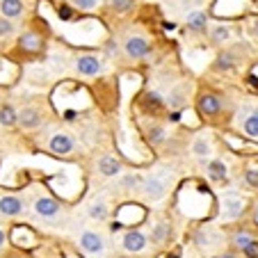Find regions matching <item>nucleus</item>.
Wrapping results in <instances>:
<instances>
[{"mask_svg":"<svg viewBox=\"0 0 258 258\" xmlns=\"http://www.w3.org/2000/svg\"><path fill=\"white\" fill-rule=\"evenodd\" d=\"M233 126L240 133V137L258 144V96L242 98L238 103L233 114Z\"/></svg>","mask_w":258,"mask_h":258,"instance_id":"f257e3e1","label":"nucleus"},{"mask_svg":"<svg viewBox=\"0 0 258 258\" xmlns=\"http://www.w3.org/2000/svg\"><path fill=\"white\" fill-rule=\"evenodd\" d=\"M251 53L247 44H240V41H233V44L219 48L217 55H215L213 64H210V71L219 73V76H231V73H238L240 62H242L247 55Z\"/></svg>","mask_w":258,"mask_h":258,"instance_id":"f03ea898","label":"nucleus"},{"mask_svg":"<svg viewBox=\"0 0 258 258\" xmlns=\"http://www.w3.org/2000/svg\"><path fill=\"white\" fill-rule=\"evenodd\" d=\"M171 183H174V174H171L167 167H160V169L144 176L140 195L144 197V201H149V204H158V201H162L167 197Z\"/></svg>","mask_w":258,"mask_h":258,"instance_id":"7ed1b4c3","label":"nucleus"},{"mask_svg":"<svg viewBox=\"0 0 258 258\" xmlns=\"http://www.w3.org/2000/svg\"><path fill=\"white\" fill-rule=\"evenodd\" d=\"M247 210H249V197L242 195L240 190H226L219 197V217L229 222V224L242 222Z\"/></svg>","mask_w":258,"mask_h":258,"instance_id":"20e7f679","label":"nucleus"},{"mask_svg":"<svg viewBox=\"0 0 258 258\" xmlns=\"http://www.w3.org/2000/svg\"><path fill=\"white\" fill-rule=\"evenodd\" d=\"M195 107H197V114H199L204 121H215V119H219L226 112V101L222 94L213 92V89H201V92L197 94Z\"/></svg>","mask_w":258,"mask_h":258,"instance_id":"39448f33","label":"nucleus"},{"mask_svg":"<svg viewBox=\"0 0 258 258\" xmlns=\"http://www.w3.org/2000/svg\"><path fill=\"white\" fill-rule=\"evenodd\" d=\"M210 12L206 7H195L187 14H183V30L195 39H208L210 30Z\"/></svg>","mask_w":258,"mask_h":258,"instance_id":"423d86ee","label":"nucleus"},{"mask_svg":"<svg viewBox=\"0 0 258 258\" xmlns=\"http://www.w3.org/2000/svg\"><path fill=\"white\" fill-rule=\"evenodd\" d=\"M137 105L140 110L151 119H158V117H165L169 114V107H167V98L160 89H144L137 98Z\"/></svg>","mask_w":258,"mask_h":258,"instance_id":"0eeeda50","label":"nucleus"},{"mask_svg":"<svg viewBox=\"0 0 258 258\" xmlns=\"http://www.w3.org/2000/svg\"><path fill=\"white\" fill-rule=\"evenodd\" d=\"M258 238V226L247 224V222H235L233 229L226 233V249L240 253L247 244H251Z\"/></svg>","mask_w":258,"mask_h":258,"instance_id":"6e6552de","label":"nucleus"},{"mask_svg":"<svg viewBox=\"0 0 258 258\" xmlns=\"http://www.w3.org/2000/svg\"><path fill=\"white\" fill-rule=\"evenodd\" d=\"M204 174H206L208 183H213V185H217V187H224V185H229V180H231V165L224 158L213 156L204 165Z\"/></svg>","mask_w":258,"mask_h":258,"instance_id":"1a4fd4ad","label":"nucleus"},{"mask_svg":"<svg viewBox=\"0 0 258 258\" xmlns=\"http://www.w3.org/2000/svg\"><path fill=\"white\" fill-rule=\"evenodd\" d=\"M238 25L229 23V21H217V23H210L208 30V44L215 48H224V46L233 44L235 34H238Z\"/></svg>","mask_w":258,"mask_h":258,"instance_id":"9d476101","label":"nucleus"},{"mask_svg":"<svg viewBox=\"0 0 258 258\" xmlns=\"http://www.w3.org/2000/svg\"><path fill=\"white\" fill-rule=\"evenodd\" d=\"M190 153H192V158H197V162L204 167L206 162H208L210 158L215 156L213 135H210L208 131H201V133H197V135H192V140H190Z\"/></svg>","mask_w":258,"mask_h":258,"instance_id":"9b49d317","label":"nucleus"},{"mask_svg":"<svg viewBox=\"0 0 258 258\" xmlns=\"http://www.w3.org/2000/svg\"><path fill=\"white\" fill-rule=\"evenodd\" d=\"M195 247L199 251H215L217 247H222L224 242V233L217 231L215 226H201V229L195 231Z\"/></svg>","mask_w":258,"mask_h":258,"instance_id":"f8f14e48","label":"nucleus"},{"mask_svg":"<svg viewBox=\"0 0 258 258\" xmlns=\"http://www.w3.org/2000/svg\"><path fill=\"white\" fill-rule=\"evenodd\" d=\"M123 55L133 62H142L151 55V41L146 39L144 34H131L126 41H123Z\"/></svg>","mask_w":258,"mask_h":258,"instance_id":"ddd939ff","label":"nucleus"},{"mask_svg":"<svg viewBox=\"0 0 258 258\" xmlns=\"http://www.w3.org/2000/svg\"><path fill=\"white\" fill-rule=\"evenodd\" d=\"M187 87H190V85H187L185 80H180V83H174L169 89H167L165 98H167L169 114L174 112V117H178V114L187 107Z\"/></svg>","mask_w":258,"mask_h":258,"instance_id":"4468645a","label":"nucleus"},{"mask_svg":"<svg viewBox=\"0 0 258 258\" xmlns=\"http://www.w3.org/2000/svg\"><path fill=\"white\" fill-rule=\"evenodd\" d=\"M151 244V240H149V235L144 233V231H140V229H128L126 233H123V238H121V247H123V251L126 253H142V251H146V247Z\"/></svg>","mask_w":258,"mask_h":258,"instance_id":"2eb2a0df","label":"nucleus"},{"mask_svg":"<svg viewBox=\"0 0 258 258\" xmlns=\"http://www.w3.org/2000/svg\"><path fill=\"white\" fill-rule=\"evenodd\" d=\"M78 244L85 253H89V256H101V253L105 251V238H103L98 231H83Z\"/></svg>","mask_w":258,"mask_h":258,"instance_id":"dca6fc26","label":"nucleus"},{"mask_svg":"<svg viewBox=\"0 0 258 258\" xmlns=\"http://www.w3.org/2000/svg\"><path fill=\"white\" fill-rule=\"evenodd\" d=\"M146 133V142L153 146V149H165L167 142H169V131L165 128V123L160 121H149V126L144 128Z\"/></svg>","mask_w":258,"mask_h":258,"instance_id":"f3484780","label":"nucleus"},{"mask_svg":"<svg viewBox=\"0 0 258 258\" xmlns=\"http://www.w3.org/2000/svg\"><path fill=\"white\" fill-rule=\"evenodd\" d=\"M48 149L55 153V156H69L76 149V140H73L69 133H55L48 140Z\"/></svg>","mask_w":258,"mask_h":258,"instance_id":"a211bd4d","label":"nucleus"},{"mask_svg":"<svg viewBox=\"0 0 258 258\" xmlns=\"http://www.w3.org/2000/svg\"><path fill=\"white\" fill-rule=\"evenodd\" d=\"M238 180H240V187H244L247 192H258V158H253L251 162H247L242 167Z\"/></svg>","mask_w":258,"mask_h":258,"instance_id":"6ab92c4d","label":"nucleus"},{"mask_svg":"<svg viewBox=\"0 0 258 258\" xmlns=\"http://www.w3.org/2000/svg\"><path fill=\"white\" fill-rule=\"evenodd\" d=\"M73 67H76V71H78L80 76H85V78H94V76L101 73V59L94 57V55H80Z\"/></svg>","mask_w":258,"mask_h":258,"instance_id":"aec40b11","label":"nucleus"},{"mask_svg":"<svg viewBox=\"0 0 258 258\" xmlns=\"http://www.w3.org/2000/svg\"><path fill=\"white\" fill-rule=\"evenodd\" d=\"M171 222H167V219H160V222H156V224L151 226V233H149V240H151V244H158V247H162V244H167L171 240Z\"/></svg>","mask_w":258,"mask_h":258,"instance_id":"412c9836","label":"nucleus"},{"mask_svg":"<svg viewBox=\"0 0 258 258\" xmlns=\"http://www.w3.org/2000/svg\"><path fill=\"white\" fill-rule=\"evenodd\" d=\"M34 213L39 215V217H57L59 215V204L55 199H50V197H39V199L34 201Z\"/></svg>","mask_w":258,"mask_h":258,"instance_id":"4be33fe9","label":"nucleus"},{"mask_svg":"<svg viewBox=\"0 0 258 258\" xmlns=\"http://www.w3.org/2000/svg\"><path fill=\"white\" fill-rule=\"evenodd\" d=\"M23 213V201L14 195H5L0 197V215L5 217H16V215Z\"/></svg>","mask_w":258,"mask_h":258,"instance_id":"5701e85b","label":"nucleus"},{"mask_svg":"<svg viewBox=\"0 0 258 258\" xmlns=\"http://www.w3.org/2000/svg\"><path fill=\"white\" fill-rule=\"evenodd\" d=\"M98 174L105 178H114L121 174V160H117L114 156H103L98 160Z\"/></svg>","mask_w":258,"mask_h":258,"instance_id":"b1692460","label":"nucleus"},{"mask_svg":"<svg viewBox=\"0 0 258 258\" xmlns=\"http://www.w3.org/2000/svg\"><path fill=\"white\" fill-rule=\"evenodd\" d=\"M19 126L25 131H32V128L41 126V114L34 110V107H23L19 112Z\"/></svg>","mask_w":258,"mask_h":258,"instance_id":"393cba45","label":"nucleus"},{"mask_svg":"<svg viewBox=\"0 0 258 258\" xmlns=\"http://www.w3.org/2000/svg\"><path fill=\"white\" fill-rule=\"evenodd\" d=\"M23 0H0V14L5 19H19L23 16Z\"/></svg>","mask_w":258,"mask_h":258,"instance_id":"a878e982","label":"nucleus"},{"mask_svg":"<svg viewBox=\"0 0 258 258\" xmlns=\"http://www.w3.org/2000/svg\"><path fill=\"white\" fill-rule=\"evenodd\" d=\"M142 183H144V174H140V171H131V174H126L119 180V185L123 190H140Z\"/></svg>","mask_w":258,"mask_h":258,"instance_id":"bb28decb","label":"nucleus"},{"mask_svg":"<svg viewBox=\"0 0 258 258\" xmlns=\"http://www.w3.org/2000/svg\"><path fill=\"white\" fill-rule=\"evenodd\" d=\"M21 48L28 50V53H37V50L41 48V39L37 32H25L23 37H21Z\"/></svg>","mask_w":258,"mask_h":258,"instance_id":"cd10ccee","label":"nucleus"},{"mask_svg":"<svg viewBox=\"0 0 258 258\" xmlns=\"http://www.w3.org/2000/svg\"><path fill=\"white\" fill-rule=\"evenodd\" d=\"M19 123V112L12 105H3L0 107V126H16Z\"/></svg>","mask_w":258,"mask_h":258,"instance_id":"c85d7f7f","label":"nucleus"},{"mask_svg":"<svg viewBox=\"0 0 258 258\" xmlns=\"http://www.w3.org/2000/svg\"><path fill=\"white\" fill-rule=\"evenodd\" d=\"M240 30H244L251 39L258 41V14H249L244 19V23H240Z\"/></svg>","mask_w":258,"mask_h":258,"instance_id":"c756f323","label":"nucleus"},{"mask_svg":"<svg viewBox=\"0 0 258 258\" xmlns=\"http://www.w3.org/2000/svg\"><path fill=\"white\" fill-rule=\"evenodd\" d=\"M107 215H110V210H107V206L103 204V201H96V204L89 206V217L96 219V222H103V219H107Z\"/></svg>","mask_w":258,"mask_h":258,"instance_id":"7c9ffc66","label":"nucleus"},{"mask_svg":"<svg viewBox=\"0 0 258 258\" xmlns=\"http://www.w3.org/2000/svg\"><path fill=\"white\" fill-rule=\"evenodd\" d=\"M14 23H12L10 19H5V16H0V39H10L12 34H14Z\"/></svg>","mask_w":258,"mask_h":258,"instance_id":"2f4dec72","label":"nucleus"},{"mask_svg":"<svg viewBox=\"0 0 258 258\" xmlns=\"http://www.w3.org/2000/svg\"><path fill=\"white\" fill-rule=\"evenodd\" d=\"M107 5L112 7L114 12L123 14V12H131V10H133V5H135V0H110Z\"/></svg>","mask_w":258,"mask_h":258,"instance_id":"473e14b6","label":"nucleus"},{"mask_svg":"<svg viewBox=\"0 0 258 258\" xmlns=\"http://www.w3.org/2000/svg\"><path fill=\"white\" fill-rule=\"evenodd\" d=\"M71 5L76 10H83V12H92L101 5V0H71Z\"/></svg>","mask_w":258,"mask_h":258,"instance_id":"72a5a7b5","label":"nucleus"},{"mask_svg":"<svg viewBox=\"0 0 258 258\" xmlns=\"http://www.w3.org/2000/svg\"><path fill=\"white\" fill-rule=\"evenodd\" d=\"M240 258H258V238L240 251Z\"/></svg>","mask_w":258,"mask_h":258,"instance_id":"f704fd0d","label":"nucleus"},{"mask_svg":"<svg viewBox=\"0 0 258 258\" xmlns=\"http://www.w3.org/2000/svg\"><path fill=\"white\" fill-rule=\"evenodd\" d=\"M3 244H5V233L0 231V247H3Z\"/></svg>","mask_w":258,"mask_h":258,"instance_id":"c9c22d12","label":"nucleus"},{"mask_svg":"<svg viewBox=\"0 0 258 258\" xmlns=\"http://www.w3.org/2000/svg\"><path fill=\"white\" fill-rule=\"evenodd\" d=\"M197 3H199V5H201V7H204V5H206V3H213V0H197Z\"/></svg>","mask_w":258,"mask_h":258,"instance_id":"e433bc0d","label":"nucleus"},{"mask_svg":"<svg viewBox=\"0 0 258 258\" xmlns=\"http://www.w3.org/2000/svg\"><path fill=\"white\" fill-rule=\"evenodd\" d=\"M117 258H131V256H117Z\"/></svg>","mask_w":258,"mask_h":258,"instance_id":"4c0bfd02","label":"nucleus"},{"mask_svg":"<svg viewBox=\"0 0 258 258\" xmlns=\"http://www.w3.org/2000/svg\"><path fill=\"white\" fill-rule=\"evenodd\" d=\"M101 3H110V0H101Z\"/></svg>","mask_w":258,"mask_h":258,"instance_id":"58836bf2","label":"nucleus"},{"mask_svg":"<svg viewBox=\"0 0 258 258\" xmlns=\"http://www.w3.org/2000/svg\"><path fill=\"white\" fill-rule=\"evenodd\" d=\"M12 258H16V256H12Z\"/></svg>","mask_w":258,"mask_h":258,"instance_id":"ea45409f","label":"nucleus"}]
</instances>
